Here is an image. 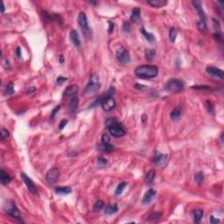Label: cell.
Listing matches in <instances>:
<instances>
[{"instance_id": "1", "label": "cell", "mask_w": 224, "mask_h": 224, "mask_svg": "<svg viewBox=\"0 0 224 224\" xmlns=\"http://www.w3.org/2000/svg\"><path fill=\"white\" fill-rule=\"evenodd\" d=\"M135 74L142 79L155 78L159 74V68L153 65H141L135 69Z\"/></svg>"}, {"instance_id": "2", "label": "cell", "mask_w": 224, "mask_h": 224, "mask_svg": "<svg viewBox=\"0 0 224 224\" xmlns=\"http://www.w3.org/2000/svg\"><path fill=\"white\" fill-rule=\"evenodd\" d=\"M106 126L111 135L115 138H121L126 134V130L116 118H108L106 120Z\"/></svg>"}, {"instance_id": "3", "label": "cell", "mask_w": 224, "mask_h": 224, "mask_svg": "<svg viewBox=\"0 0 224 224\" xmlns=\"http://www.w3.org/2000/svg\"><path fill=\"white\" fill-rule=\"evenodd\" d=\"M100 88H101V83L99 81V76H98V74L94 73L90 75L89 82H88L87 86L84 89L83 95L92 96V95L96 94L99 90Z\"/></svg>"}, {"instance_id": "4", "label": "cell", "mask_w": 224, "mask_h": 224, "mask_svg": "<svg viewBox=\"0 0 224 224\" xmlns=\"http://www.w3.org/2000/svg\"><path fill=\"white\" fill-rule=\"evenodd\" d=\"M185 84L181 80L171 79L165 85V89L170 93H179L184 89Z\"/></svg>"}, {"instance_id": "5", "label": "cell", "mask_w": 224, "mask_h": 224, "mask_svg": "<svg viewBox=\"0 0 224 224\" xmlns=\"http://www.w3.org/2000/svg\"><path fill=\"white\" fill-rule=\"evenodd\" d=\"M5 212L12 218L14 219L16 222L18 223H24V221L22 220V217H21V215L19 213V210L18 208H17V206L15 205L14 202H10L8 201L6 203V208H5Z\"/></svg>"}, {"instance_id": "6", "label": "cell", "mask_w": 224, "mask_h": 224, "mask_svg": "<svg viewBox=\"0 0 224 224\" xmlns=\"http://www.w3.org/2000/svg\"><path fill=\"white\" fill-rule=\"evenodd\" d=\"M78 24L80 26V27L82 28L83 33L87 36V37H90L92 34V31L89 28V22H88V18H87V15L85 12L82 11L79 13L78 15V18H77Z\"/></svg>"}, {"instance_id": "7", "label": "cell", "mask_w": 224, "mask_h": 224, "mask_svg": "<svg viewBox=\"0 0 224 224\" xmlns=\"http://www.w3.org/2000/svg\"><path fill=\"white\" fill-rule=\"evenodd\" d=\"M116 58L119 60V62L123 64V65L128 64L130 61V53L123 47H120L119 48H117V50H116Z\"/></svg>"}, {"instance_id": "8", "label": "cell", "mask_w": 224, "mask_h": 224, "mask_svg": "<svg viewBox=\"0 0 224 224\" xmlns=\"http://www.w3.org/2000/svg\"><path fill=\"white\" fill-rule=\"evenodd\" d=\"M47 181L50 184H54L57 182L60 179V171L56 167L51 168L46 174Z\"/></svg>"}, {"instance_id": "9", "label": "cell", "mask_w": 224, "mask_h": 224, "mask_svg": "<svg viewBox=\"0 0 224 224\" xmlns=\"http://www.w3.org/2000/svg\"><path fill=\"white\" fill-rule=\"evenodd\" d=\"M168 162L167 155L160 153V152H156V154L153 157V163L159 167H165L167 166Z\"/></svg>"}, {"instance_id": "10", "label": "cell", "mask_w": 224, "mask_h": 224, "mask_svg": "<svg viewBox=\"0 0 224 224\" xmlns=\"http://www.w3.org/2000/svg\"><path fill=\"white\" fill-rule=\"evenodd\" d=\"M20 176H21L23 181L25 182L26 187L28 188V190H29L32 194H35V195H38V191H37V189H36V186H35L34 183H33V180L31 179V178L28 177V176H27L26 173H24V172H21V173H20Z\"/></svg>"}, {"instance_id": "11", "label": "cell", "mask_w": 224, "mask_h": 224, "mask_svg": "<svg viewBox=\"0 0 224 224\" xmlns=\"http://www.w3.org/2000/svg\"><path fill=\"white\" fill-rule=\"evenodd\" d=\"M192 4H193V5L194 6L195 10L198 11L199 17H200L199 22L206 23V24H207V17H206L205 11H204V10H203V8H202L201 2V1H198V0H195V1H193Z\"/></svg>"}, {"instance_id": "12", "label": "cell", "mask_w": 224, "mask_h": 224, "mask_svg": "<svg viewBox=\"0 0 224 224\" xmlns=\"http://www.w3.org/2000/svg\"><path fill=\"white\" fill-rule=\"evenodd\" d=\"M206 72L209 75H211V76H213L215 78H218L220 80H223V71L222 69L218 68V67H213V66H208V67H206Z\"/></svg>"}, {"instance_id": "13", "label": "cell", "mask_w": 224, "mask_h": 224, "mask_svg": "<svg viewBox=\"0 0 224 224\" xmlns=\"http://www.w3.org/2000/svg\"><path fill=\"white\" fill-rule=\"evenodd\" d=\"M78 93V87L75 84L67 87L63 93V97H73Z\"/></svg>"}, {"instance_id": "14", "label": "cell", "mask_w": 224, "mask_h": 224, "mask_svg": "<svg viewBox=\"0 0 224 224\" xmlns=\"http://www.w3.org/2000/svg\"><path fill=\"white\" fill-rule=\"evenodd\" d=\"M156 194H157V193H156L155 190H153V189H149V190L145 193V196H144V198H143L142 203H143L144 205H148V204H150V203L152 202V201L155 198Z\"/></svg>"}, {"instance_id": "15", "label": "cell", "mask_w": 224, "mask_h": 224, "mask_svg": "<svg viewBox=\"0 0 224 224\" xmlns=\"http://www.w3.org/2000/svg\"><path fill=\"white\" fill-rule=\"evenodd\" d=\"M69 38H70V40L71 42L73 43V45L79 48L81 47V40H80V36L78 34V33L75 31V30H72L69 33Z\"/></svg>"}, {"instance_id": "16", "label": "cell", "mask_w": 224, "mask_h": 224, "mask_svg": "<svg viewBox=\"0 0 224 224\" xmlns=\"http://www.w3.org/2000/svg\"><path fill=\"white\" fill-rule=\"evenodd\" d=\"M147 4L152 7L160 8V7H164L165 5H167V0H147Z\"/></svg>"}, {"instance_id": "17", "label": "cell", "mask_w": 224, "mask_h": 224, "mask_svg": "<svg viewBox=\"0 0 224 224\" xmlns=\"http://www.w3.org/2000/svg\"><path fill=\"white\" fill-rule=\"evenodd\" d=\"M140 16H141V10L139 8H133L131 11L130 20L132 22L137 23L140 20Z\"/></svg>"}, {"instance_id": "18", "label": "cell", "mask_w": 224, "mask_h": 224, "mask_svg": "<svg viewBox=\"0 0 224 224\" xmlns=\"http://www.w3.org/2000/svg\"><path fill=\"white\" fill-rule=\"evenodd\" d=\"M97 149L100 151H103V152H111V151L115 150V147L113 145L110 144V143H103L102 142L100 145H98Z\"/></svg>"}, {"instance_id": "19", "label": "cell", "mask_w": 224, "mask_h": 224, "mask_svg": "<svg viewBox=\"0 0 224 224\" xmlns=\"http://www.w3.org/2000/svg\"><path fill=\"white\" fill-rule=\"evenodd\" d=\"M0 179H1V183L3 184V185H7V184H9L10 182H11V176L7 173V172H5L3 169L1 170V172H0Z\"/></svg>"}, {"instance_id": "20", "label": "cell", "mask_w": 224, "mask_h": 224, "mask_svg": "<svg viewBox=\"0 0 224 224\" xmlns=\"http://www.w3.org/2000/svg\"><path fill=\"white\" fill-rule=\"evenodd\" d=\"M203 217V211L201 209H195L193 212V218L194 223H200Z\"/></svg>"}, {"instance_id": "21", "label": "cell", "mask_w": 224, "mask_h": 224, "mask_svg": "<svg viewBox=\"0 0 224 224\" xmlns=\"http://www.w3.org/2000/svg\"><path fill=\"white\" fill-rule=\"evenodd\" d=\"M156 178V172L154 170H150L145 175V181L148 184H152Z\"/></svg>"}, {"instance_id": "22", "label": "cell", "mask_w": 224, "mask_h": 224, "mask_svg": "<svg viewBox=\"0 0 224 224\" xmlns=\"http://www.w3.org/2000/svg\"><path fill=\"white\" fill-rule=\"evenodd\" d=\"M55 192L57 194L61 195V194H68L72 192V190L70 187H67V186H58L55 188Z\"/></svg>"}, {"instance_id": "23", "label": "cell", "mask_w": 224, "mask_h": 224, "mask_svg": "<svg viewBox=\"0 0 224 224\" xmlns=\"http://www.w3.org/2000/svg\"><path fill=\"white\" fill-rule=\"evenodd\" d=\"M78 104H79V99L76 96H73L69 102V108L72 111H75L76 109L78 108Z\"/></svg>"}, {"instance_id": "24", "label": "cell", "mask_w": 224, "mask_h": 224, "mask_svg": "<svg viewBox=\"0 0 224 224\" xmlns=\"http://www.w3.org/2000/svg\"><path fill=\"white\" fill-rule=\"evenodd\" d=\"M141 33H142V34L144 35V37H145L150 43H152V42L155 41V37H154V35H153L152 33H151L145 31L144 28L141 29Z\"/></svg>"}, {"instance_id": "25", "label": "cell", "mask_w": 224, "mask_h": 224, "mask_svg": "<svg viewBox=\"0 0 224 224\" xmlns=\"http://www.w3.org/2000/svg\"><path fill=\"white\" fill-rule=\"evenodd\" d=\"M181 116V109L180 108H175L171 112V115H170V117L172 121H175V120H178Z\"/></svg>"}, {"instance_id": "26", "label": "cell", "mask_w": 224, "mask_h": 224, "mask_svg": "<svg viewBox=\"0 0 224 224\" xmlns=\"http://www.w3.org/2000/svg\"><path fill=\"white\" fill-rule=\"evenodd\" d=\"M117 210H118V208L116 205H113V206L108 205L104 208V213L106 215H113V214H116L117 212Z\"/></svg>"}, {"instance_id": "27", "label": "cell", "mask_w": 224, "mask_h": 224, "mask_svg": "<svg viewBox=\"0 0 224 224\" xmlns=\"http://www.w3.org/2000/svg\"><path fill=\"white\" fill-rule=\"evenodd\" d=\"M15 93V89H14V84L12 82H9L5 88L4 90V95L5 96H11Z\"/></svg>"}, {"instance_id": "28", "label": "cell", "mask_w": 224, "mask_h": 224, "mask_svg": "<svg viewBox=\"0 0 224 224\" xmlns=\"http://www.w3.org/2000/svg\"><path fill=\"white\" fill-rule=\"evenodd\" d=\"M205 179V175L202 172H198L194 175V180L197 184H202Z\"/></svg>"}, {"instance_id": "29", "label": "cell", "mask_w": 224, "mask_h": 224, "mask_svg": "<svg viewBox=\"0 0 224 224\" xmlns=\"http://www.w3.org/2000/svg\"><path fill=\"white\" fill-rule=\"evenodd\" d=\"M205 107H206L207 111L208 112L210 115H212V116L215 115V106H214V104H213L212 102L207 101V102L205 103Z\"/></svg>"}, {"instance_id": "30", "label": "cell", "mask_w": 224, "mask_h": 224, "mask_svg": "<svg viewBox=\"0 0 224 224\" xmlns=\"http://www.w3.org/2000/svg\"><path fill=\"white\" fill-rule=\"evenodd\" d=\"M176 37H177V30L174 27H172L169 31V38L171 42H175L176 40Z\"/></svg>"}, {"instance_id": "31", "label": "cell", "mask_w": 224, "mask_h": 224, "mask_svg": "<svg viewBox=\"0 0 224 224\" xmlns=\"http://www.w3.org/2000/svg\"><path fill=\"white\" fill-rule=\"evenodd\" d=\"M126 186H127V183H126V182H121V183L117 186V187H116V192H115V194H116V195H120V194L123 193V189L125 188Z\"/></svg>"}, {"instance_id": "32", "label": "cell", "mask_w": 224, "mask_h": 224, "mask_svg": "<svg viewBox=\"0 0 224 224\" xmlns=\"http://www.w3.org/2000/svg\"><path fill=\"white\" fill-rule=\"evenodd\" d=\"M155 55H156L155 50H152V49H150V50H147V51L145 52V58H146V60H150V61H152V60L154 59Z\"/></svg>"}, {"instance_id": "33", "label": "cell", "mask_w": 224, "mask_h": 224, "mask_svg": "<svg viewBox=\"0 0 224 224\" xmlns=\"http://www.w3.org/2000/svg\"><path fill=\"white\" fill-rule=\"evenodd\" d=\"M103 207H104V202H103V201H101V200H98V201L95 203V205H94V210H95L96 212L100 211Z\"/></svg>"}, {"instance_id": "34", "label": "cell", "mask_w": 224, "mask_h": 224, "mask_svg": "<svg viewBox=\"0 0 224 224\" xmlns=\"http://www.w3.org/2000/svg\"><path fill=\"white\" fill-rule=\"evenodd\" d=\"M0 137H1V139L2 140H5L7 139L9 137H10V132L9 130H7L6 129H1V131H0Z\"/></svg>"}, {"instance_id": "35", "label": "cell", "mask_w": 224, "mask_h": 224, "mask_svg": "<svg viewBox=\"0 0 224 224\" xmlns=\"http://www.w3.org/2000/svg\"><path fill=\"white\" fill-rule=\"evenodd\" d=\"M197 26H198V28L201 32H202V33H207L208 32V26H207L206 23H201V22L198 21Z\"/></svg>"}, {"instance_id": "36", "label": "cell", "mask_w": 224, "mask_h": 224, "mask_svg": "<svg viewBox=\"0 0 224 224\" xmlns=\"http://www.w3.org/2000/svg\"><path fill=\"white\" fill-rule=\"evenodd\" d=\"M130 30H131L130 24L128 21H124V22H123V33H130Z\"/></svg>"}, {"instance_id": "37", "label": "cell", "mask_w": 224, "mask_h": 224, "mask_svg": "<svg viewBox=\"0 0 224 224\" xmlns=\"http://www.w3.org/2000/svg\"><path fill=\"white\" fill-rule=\"evenodd\" d=\"M107 162H108L107 159H104L103 157H99L97 159V165H98V167H104L107 164Z\"/></svg>"}, {"instance_id": "38", "label": "cell", "mask_w": 224, "mask_h": 224, "mask_svg": "<svg viewBox=\"0 0 224 224\" xmlns=\"http://www.w3.org/2000/svg\"><path fill=\"white\" fill-rule=\"evenodd\" d=\"M193 89H198V90H201V91H209L212 89L208 87V86H194Z\"/></svg>"}, {"instance_id": "39", "label": "cell", "mask_w": 224, "mask_h": 224, "mask_svg": "<svg viewBox=\"0 0 224 224\" xmlns=\"http://www.w3.org/2000/svg\"><path fill=\"white\" fill-rule=\"evenodd\" d=\"M214 37H215V40H216L217 42H220V43L223 42V35H222L221 33H219V32L215 33L214 34Z\"/></svg>"}, {"instance_id": "40", "label": "cell", "mask_w": 224, "mask_h": 224, "mask_svg": "<svg viewBox=\"0 0 224 224\" xmlns=\"http://www.w3.org/2000/svg\"><path fill=\"white\" fill-rule=\"evenodd\" d=\"M42 16H43V18H44V20L46 21V22H51V20H52V18L50 17V15L48 14V13H47L46 11H42Z\"/></svg>"}, {"instance_id": "41", "label": "cell", "mask_w": 224, "mask_h": 224, "mask_svg": "<svg viewBox=\"0 0 224 224\" xmlns=\"http://www.w3.org/2000/svg\"><path fill=\"white\" fill-rule=\"evenodd\" d=\"M60 106L58 105L57 107H55V108L52 111V113H51V120H53V119L55 118V116H56V114L58 113V111H60Z\"/></svg>"}, {"instance_id": "42", "label": "cell", "mask_w": 224, "mask_h": 224, "mask_svg": "<svg viewBox=\"0 0 224 224\" xmlns=\"http://www.w3.org/2000/svg\"><path fill=\"white\" fill-rule=\"evenodd\" d=\"M67 81V78L66 77H62V76H59L56 80V82L58 85H61L63 82H65Z\"/></svg>"}, {"instance_id": "43", "label": "cell", "mask_w": 224, "mask_h": 224, "mask_svg": "<svg viewBox=\"0 0 224 224\" xmlns=\"http://www.w3.org/2000/svg\"><path fill=\"white\" fill-rule=\"evenodd\" d=\"M54 18H55V20L57 21V23H58L59 25H62V24H63V19L61 18V17H60L59 14H55V15H54Z\"/></svg>"}, {"instance_id": "44", "label": "cell", "mask_w": 224, "mask_h": 224, "mask_svg": "<svg viewBox=\"0 0 224 224\" xmlns=\"http://www.w3.org/2000/svg\"><path fill=\"white\" fill-rule=\"evenodd\" d=\"M161 217V214L159 213H154V214H152L150 216H149V220H155V218H160Z\"/></svg>"}, {"instance_id": "45", "label": "cell", "mask_w": 224, "mask_h": 224, "mask_svg": "<svg viewBox=\"0 0 224 224\" xmlns=\"http://www.w3.org/2000/svg\"><path fill=\"white\" fill-rule=\"evenodd\" d=\"M67 123V119L61 120L60 123V124H59V130H62V129L65 127V125H66Z\"/></svg>"}, {"instance_id": "46", "label": "cell", "mask_w": 224, "mask_h": 224, "mask_svg": "<svg viewBox=\"0 0 224 224\" xmlns=\"http://www.w3.org/2000/svg\"><path fill=\"white\" fill-rule=\"evenodd\" d=\"M102 142H103V143H110V137H109L107 134H104V135H103V138H102Z\"/></svg>"}, {"instance_id": "47", "label": "cell", "mask_w": 224, "mask_h": 224, "mask_svg": "<svg viewBox=\"0 0 224 224\" xmlns=\"http://www.w3.org/2000/svg\"><path fill=\"white\" fill-rule=\"evenodd\" d=\"M221 221L219 220V219H215L214 216H211L210 217V223L212 224H215V223H219Z\"/></svg>"}, {"instance_id": "48", "label": "cell", "mask_w": 224, "mask_h": 224, "mask_svg": "<svg viewBox=\"0 0 224 224\" xmlns=\"http://www.w3.org/2000/svg\"><path fill=\"white\" fill-rule=\"evenodd\" d=\"M16 55H17V57H18V58H20V57H21V49H20L19 47H17V49H16Z\"/></svg>"}, {"instance_id": "49", "label": "cell", "mask_w": 224, "mask_h": 224, "mask_svg": "<svg viewBox=\"0 0 224 224\" xmlns=\"http://www.w3.org/2000/svg\"><path fill=\"white\" fill-rule=\"evenodd\" d=\"M34 91H36V88L35 87H32V88H29L28 89H27V93L28 94H31V93H33Z\"/></svg>"}, {"instance_id": "50", "label": "cell", "mask_w": 224, "mask_h": 224, "mask_svg": "<svg viewBox=\"0 0 224 224\" xmlns=\"http://www.w3.org/2000/svg\"><path fill=\"white\" fill-rule=\"evenodd\" d=\"M109 25H110V29H109V33H111L112 32H113V27H114V24L111 23V22H109Z\"/></svg>"}, {"instance_id": "51", "label": "cell", "mask_w": 224, "mask_h": 224, "mask_svg": "<svg viewBox=\"0 0 224 224\" xmlns=\"http://www.w3.org/2000/svg\"><path fill=\"white\" fill-rule=\"evenodd\" d=\"M1 4H2V7H1V12H2V13H4V2H2V3H1Z\"/></svg>"}, {"instance_id": "52", "label": "cell", "mask_w": 224, "mask_h": 224, "mask_svg": "<svg viewBox=\"0 0 224 224\" xmlns=\"http://www.w3.org/2000/svg\"><path fill=\"white\" fill-rule=\"evenodd\" d=\"M60 63H62V62L64 61V57L62 55L60 56Z\"/></svg>"}]
</instances>
